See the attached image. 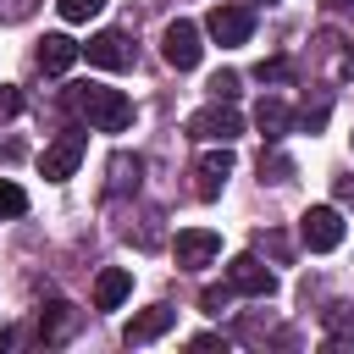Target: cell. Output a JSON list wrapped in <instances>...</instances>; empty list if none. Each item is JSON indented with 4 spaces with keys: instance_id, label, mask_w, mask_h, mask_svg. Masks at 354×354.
<instances>
[{
    "instance_id": "23",
    "label": "cell",
    "mask_w": 354,
    "mask_h": 354,
    "mask_svg": "<svg viewBox=\"0 0 354 354\" xmlns=\"http://www.w3.org/2000/svg\"><path fill=\"white\" fill-rule=\"evenodd\" d=\"M199 304H205L210 315H221V310L232 304V288H227V282H221V288H205V299H199Z\"/></svg>"
},
{
    "instance_id": "8",
    "label": "cell",
    "mask_w": 354,
    "mask_h": 354,
    "mask_svg": "<svg viewBox=\"0 0 354 354\" xmlns=\"http://www.w3.org/2000/svg\"><path fill=\"white\" fill-rule=\"evenodd\" d=\"M171 254H177L183 271H199V266H210V260L221 254V232H210V227H183L177 243H171Z\"/></svg>"
},
{
    "instance_id": "26",
    "label": "cell",
    "mask_w": 354,
    "mask_h": 354,
    "mask_svg": "<svg viewBox=\"0 0 354 354\" xmlns=\"http://www.w3.org/2000/svg\"><path fill=\"white\" fill-rule=\"evenodd\" d=\"M194 348H227V337H221V332H199V337H194Z\"/></svg>"
},
{
    "instance_id": "20",
    "label": "cell",
    "mask_w": 354,
    "mask_h": 354,
    "mask_svg": "<svg viewBox=\"0 0 354 354\" xmlns=\"http://www.w3.org/2000/svg\"><path fill=\"white\" fill-rule=\"evenodd\" d=\"M288 171H293L288 155H260V177H266V183H288Z\"/></svg>"
},
{
    "instance_id": "16",
    "label": "cell",
    "mask_w": 354,
    "mask_h": 354,
    "mask_svg": "<svg viewBox=\"0 0 354 354\" xmlns=\"http://www.w3.org/2000/svg\"><path fill=\"white\" fill-rule=\"evenodd\" d=\"M138 171H144V160H138V155H116V160H111V188H105V194L138 188Z\"/></svg>"
},
{
    "instance_id": "13",
    "label": "cell",
    "mask_w": 354,
    "mask_h": 354,
    "mask_svg": "<svg viewBox=\"0 0 354 354\" xmlns=\"http://www.w3.org/2000/svg\"><path fill=\"white\" fill-rule=\"evenodd\" d=\"M127 293H133V271H122V266H105V271L94 277V310H116Z\"/></svg>"
},
{
    "instance_id": "10",
    "label": "cell",
    "mask_w": 354,
    "mask_h": 354,
    "mask_svg": "<svg viewBox=\"0 0 354 354\" xmlns=\"http://www.w3.org/2000/svg\"><path fill=\"white\" fill-rule=\"evenodd\" d=\"M171 326H177V310H171V304H149V310H138V315L122 326V343L138 348V343H155V337L171 332Z\"/></svg>"
},
{
    "instance_id": "25",
    "label": "cell",
    "mask_w": 354,
    "mask_h": 354,
    "mask_svg": "<svg viewBox=\"0 0 354 354\" xmlns=\"http://www.w3.org/2000/svg\"><path fill=\"white\" fill-rule=\"evenodd\" d=\"M254 77H260V83H288V61H260Z\"/></svg>"
},
{
    "instance_id": "21",
    "label": "cell",
    "mask_w": 354,
    "mask_h": 354,
    "mask_svg": "<svg viewBox=\"0 0 354 354\" xmlns=\"http://www.w3.org/2000/svg\"><path fill=\"white\" fill-rule=\"evenodd\" d=\"M39 11V0H0V22H28Z\"/></svg>"
},
{
    "instance_id": "5",
    "label": "cell",
    "mask_w": 354,
    "mask_h": 354,
    "mask_svg": "<svg viewBox=\"0 0 354 354\" xmlns=\"http://www.w3.org/2000/svg\"><path fill=\"white\" fill-rule=\"evenodd\" d=\"M83 133L77 127H66L55 144H44V155H39V171H44V183H66L72 171H77V160H83Z\"/></svg>"
},
{
    "instance_id": "4",
    "label": "cell",
    "mask_w": 354,
    "mask_h": 354,
    "mask_svg": "<svg viewBox=\"0 0 354 354\" xmlns=\"http://www.w3.org/2000/svg\"><path fill=\"white\" fill-rule=\"evenodd\" d=\"M160 55H166L177 72H194V66H199V55H205V44H199V28H194L188 17L166 22V33H160Z\"/></svg>"
},
{
    "instance_id": "18",
    "label": "cell",
    "mask_w": 354,
    "mask_h": 354,
    "mask_svg": "<svg viewBox=\"0 0 354 354\" xmlns=\"http://www.w3.org/2000/svg\"><path fill=\"white\" fill-rule=\"evenodd\" d=\"M22 210H28V194L11 177H0V216H22Z\"/></svg>"
},
{
    "instance_id": "15",
    "label": "cell",
    "mask_w": 354,
    "mask_h": 354,
    "mask_svg": "<svg viewBox=\"0 0 354 354\" xmlns=\"http://www.w3.org/2000/svg\"><path fill=\"white\" fill-rule=\"evenodd\" d=\"M254 127H260L266 138H282V133L293 127V111H288L282 100H260V105H254Z\"/></svg>"
},
{
    "instance_id": "9",
    "label": "cell",
    "mask_w": 354,
    "mask_h": 354,
    "mask_svg": "<svg viewBox=\"0 0 354 354\" xmlns=\"http://www.w3.org/2000/svg\"><path fill=\"white\" fill-rule=\"evenodd\" d=\"M227 288H232V293H249V299H271V293H277V277L260 266V254H238V260L227 266Z\"/></svg>"
},
{
    "instance_id": "11",
    "label": "cell",
    "mask_w": 354,
    "mask_h": 354,
    "mask_svg": "<svg viewBox=\"0 0 354 354\" xmlns=\"http://www.w3.org/2000/svg\"><path fill=\"white\" fill-rule=\"evenodd\" d=\"M194 177H199V183H194V194H199V199H216V194H221V183L232 177V149H227V144H221V149H205V155H199V166H194Z\"/></svg>"
},
{
    "instance_id": "28",
    "label": "cell",
    "mask_w": 354,
    "mask_h": 354,
    "mask_svg": "<svg viewBox=\"0 0 354 354\" xmlns=\"http://www.w3.org/2000/svg\"><path fill=\"white\" fill-rule=\"evenodd\" d=\"M260 6H271V0H260Z\"/></svg>"
},
{
    "instance_id": "2",
    "label": "cell",
    "mask_w": 354,
    "mask_h": 354,
    "mask_svg": "<svg viewBox=\"0 0 354 354\" xmlns=\"http://www.w3.org/2000/svg\"><path fill=\"white\" fill-rule=\"evenodd\" d=\"M188 133H194L199 144H232V138L243 133V116L232 111V100H216V105H205V111L188 116Z\"/></svg>"
},
{
    "instance_id": "27",
    "label": "cell",
    "mask_w": 354,
    "mask_h": 354,
    "mask_svg": "<svg viewBox=\"0 0 354 354\" xmlns=\"http://www.w3.org/2000/svg\"><path fill=\"white\" fill-rule=\"evenodd\" d=\"M332 6H354V0H332Z\"/></svg>"
},
{
    "instance_id": "19",
    "label": "cell",
    "mask_w": 354,
    "mask_h": 354,
    "mask_svg": "<svg viewBox=\"0 0 354 354\" xmlns=\"http://www.w3.org/2000/svg\"><path fill=\"white\" fill-rule=\"evenodd\" d=\"M61 6V17L66 22H88V17H100L105 11V0H55Z\"/></svg>"
},
{
    "instance_id": "29",
    "label": "cell",
    "mask_w": 354,
    "mask_h": 354,
    "mask_svg": "<svg viewBox=\"0 0 354 354\" xmlns=\"http://www.w3.org/2000/svg\"><path fill=\"white\" fill-rule=\"evenodd\" d=\"M348 138H354V133H348Z\"/></svg>"
},
{
    "instance_id": "1",
    "label": "cell",
    "mask_w": 354,
    "mask_h": 354,
    "mask_svg": "<svg viewBox=\"0 0 354 354\" xmlns=\"http://www.w3.org/2000/svg\"><path fill=\"white\" fill-rule=\"evenodd\" d=\"M66 105H72L88 127H100V133H127V127H133V100H127L122 88H105V83H72V88H66Z\"/></svg>"
},
{
    "instance_id": "24",
    "label": "cell",
    "mask_w": 354,
    "mask_h": 354,
    "mask_svg": "<svg viewBox=\"0 0 354 354\" xmlns=\"http://www.w3.org/2000/svg\"><path fill=\"white\" fill-rule=\"evenodd\" d=\"M22 111V88H11V83H0V122H11Z\"/></svg>"
},
{
    "instance_id": "6",
    "label": "cell",
    "mask_w": 354,
    "mask_h": 354,
    "mask_svg": "<svg viewBox=\"0 0 354 354\" xmlns=\"http://www.w3.org/2000/svg\"><path fill=\"white\" fill-rule=\"evenodd\" d=\"M83 55H88V66H100V72H127V66H133V39H127L122 28H105V33H94V39L83 44Z\"/></svg>"
},
{
    "instance_id": "12",
    "label": "cell",
    "mask_w": 354,
    "mask_h": 354,
    "mask_svg": "<svg viewBox=\"0 0 354 354\" xmlns=\"http://www.w3.org/2000/svg\"><path fill=\"white\" fill-rule=\"evenodd\" d=\"M77 55H83V44L66 39V33H44V39H39V72H50V77H61Z\"/></svg>"
},
{
    "instance_id": "14",
    "label": "cell",
    "mask_w": 354,
    "mask_h": 354,
    "mask_svg": "<svg viewBox=\"0 0 354 354\" xmlns=\"http://www.w3.org/2000/svg\"><path fill=\"white\" fill-rule=\"evenodd\" d=\"M72 326H77V310H72L66 299H55V304L39 315V343H66Z\"/></svg>"
},
{
    "instance_id": "7",
    "label": "cell",
    "mask_w": 354,
    "mask_h": 354,
    "mask_svg": "<svg viewBox=\"0 0 354 354\" xmlns=\"http://www.w3.org/2000/svg\"><path fill=\"white\" fill-rule=\"evenodd\" d=\"M205 33H210L216 44H249V33H254V11H249V6H210Z\"/></svg>"
},
{
    "instance_id": "17",
    "label": "cell",
    "mask_w": 354,
    "mask_h": 354,
    "mask_svg": "<svg viewBox=\"0 0 354 354\" xmlns=\"http://www.w3.org/2000/svg\"><path fill=\"white\" fill-rule=\"evenodd\" d=\"M321 321L332 326V337H354V304H332L321 310Z\"/></svg>"
},
{
    "instance_id": "22",
    "label": "cell",
    "mask_w": 354,
    "mask_h": 354,
    "mask_svg": "<svg viewBox=\"0 0 354 354\" xmlns=\"http://www.w3.org/2000/svg\"><path fill=\"white\" fill-rule=\"evenodd\" d=\"M210 94L216 100H238V72H216L210 77Z\"/></svg>"
},
{
    "instance_id": "3",
    "label": "cell",
    "mask_w": 354,
    "mask_h": 354,
    "mask_svg": "<svg viewBox=\"0 0 354 354\" xmlns=\"http://www.w3.org/2000/svg\"><path fill=\"white\" fill-rule=\"evenodd\" d=\"M343 216L332 210V205H310L304 216H299V238H304V249H315V254H326V249H337L343 243Z\"/></svg>"
}]
</instances>
